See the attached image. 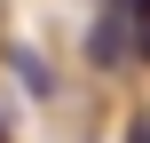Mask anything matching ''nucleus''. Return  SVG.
Masks as SVG:
<instances>
[{
  "mask_svg": "<svg viewBox=\"0 0 150 143\" xmlns=\"http://www.w3.org/2000/svg\"><path fill=\"white\" fill-rule=\"evenodd\" d=\"M127 143H150V119H127Z\"/></svg>",
  "mask_w": 150,
  "mask_h": 143,
  "instance_id": "obj_1",
  "label": "nucleus"
}]
</instances>
